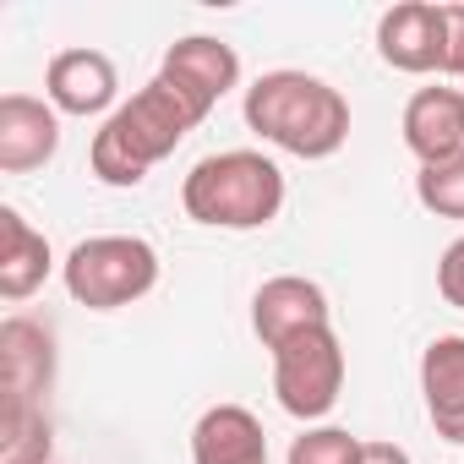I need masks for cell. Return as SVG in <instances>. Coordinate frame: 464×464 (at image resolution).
Segmentation results:
<instances>
[{"mask_svg":"<svg viewBox=\"0 0 464 464\" xmlns=\"http://www.w3.org/2000/svg\"><path fill=\"white\" fill-rule=\"evenodd\" d=\"M355 464H415L399 442H361V459Z\"/></svg>","mask_w":464,"mask_h":464,"instance_id":"cell-21","label":"cell"},{"mask_svg":"<svg viewBox=\"0 0 464 464\" xmlns=\"http://www.w3.org/2000/svg\"><path fill=\"white\" fill-rule=\"evenodd\" d=\"M274 393H279V410L306 420V426L323 420L339 404V393H344V344H339L334 323L274 350Z\"/></svg>","mask_w":464,"mask_h":464,"instance_id":"cell-5","label":"cell"},{"mask_svg":"<svg viewBox=\"0 0 464 464\" xmlns=\"http://www.w3.org/2000/svg\"><path fill=\"white\" fill-rule=\"evenodd\" d=\"M213 115L208 99H197L191 88H180L175 77H153L142 82L99 131H93V148H88V169L104 180V186H142L153 164H164L202 121Z\"/></svg>","mask_w":464,"mask_h":464,"instance_id":"cell-1","label":"cell"},{"mask_svg":"<svg viewBox=\"0 0 464 464\" xmlns=\"http://www.w3.org/2000/svg\"><path fill=\"white\" fill-rule=\"evenodd\" d=\"M55 274V252L50 236L34 229L17 208H0V301H28L34 290H44V279Z\"/></svg>","mask_w":464,"mask_h":464,"instance_id":"cell-14","label":"cell"},{"mask_svg":"<svg viewBox=\"0 0 464 464\" xmlns=\"http://www.w3.org/2000/svg\"><path fill=\"white\" fill-rule=\"evenodd\" d=\"M355 459H361V437H350L344 426H306L285 453V464H355Z\"/></svg>","mask_w":464,"mask_h":464,"instance_id":"cell-18","label":"cell"},{"mask_svg":"<svg viewBox=\"0 0 464 464\" xmlns=\"http://www.w3.org/2000/svg\"><path fill=\"white\" fill-rule=\"evenodd\" d=\"M442 50H448L442 6H431V0H399V6H388L377 17L382 66H393L404 77H431V72H442Z\"/></svg>","mask_w":464,"mask_h":464,"instance_id":"cell-7","label":"cell"},{"mask_svg":"<svg viewBox=\"0 0 464 464\" xmlns=\"http://www.w3.org/2000/svg\"><path fill=\"white\" fill-rule=\"evenodd\" d=\"M459 93H464V88H459Z\"/></svg>","mask_w":464,"mask_h":464,"instance_id":"cell-22","label":"cell"},{"mask_svg":"<svg viewBox=\"0 0 464 464\" xmlns=\"http://www.w3.org/2000/svg\"><path fill=\"white\" fill-rule=\"evenodd\" d=\"M404 148L420 164L464 153V93L459 88H420L404 104Z\"/></svg>","mask_w":464,"mask_h":464,"instance_id":"cell-15","label":"cell"},{"mask_svg":"<svg viewBox=\"0 0 464 464\" xmlns=\"http://www.w3.org/2000/svg\"><path fill=\"white\" fill-rule=\"evenodd\" d=\"M61 285L88 312H121L153 295L159 285V252L142 236H88L61 263Z\"/></svg>","mask_w":464,"mask_h":464,"instance_id":"cell-4","label":"cell"},{"mask_svg":"<svg viewBox=\"0 0 464 464\" xmlns=\"http://www.w3.org/2000/svg\"><path fill=\"white\" fill-rule=\"evenodd\" d=\"M241 115L263 142L295 159H334L350 142V99L312 72H263Z\"/></svg>","mask_w":464,"mask_h":464,"instance_id":"cell-2","label":"cell"},{"mask_svg":"<svg viewBox=\"0 0 464 464\" xmlns=\"http://www.w3.org/2000/svg\"><path fill=\"white\" fill-rule=\"evenodd\" d=\"M420 399L437 437L464 448V334H437L420 350Z\"/></svg>","mask_w":464,"mask_h":464,"instance_id":"cell-11","label":"cell"},{"mask_svg":"<svg viewBox=\"0 0 464 464\" xmlns=\"http://www.w3.org/2000/svg\"><path fill=\"white\" fill-rule=\"evenodd\" d=\"M0 372H6V410H44L55 388V334L34 317L0 323Z\"/></svg>","mask_w":464,"mask_h":464,"instance_id":"cell-6","label":"cell"},{"mask_svg":"<svg viewBox=\"0 0 464 464\" xmlns=\"http://www.w3.org/2000/svg\"><path fill=\"white\" fill-rule=\"evenodd\" d=\"M159 72L175 77L180 88H191V93L208 99V104H218L224 93L241 88V55L229 50L224 39H213V34H186V39H175V44L164 50V66H159Z\"/></svg>","mask_w":464,"mask_h":464,"instance_id":"cell-13","label":"cell"},{"mask_svg":"<svg viewBox=\"0 0 464 464\" xmlns=\"http://www.w3.org/2000/svg\"><path fill=\"white\" fill-rule=\"evenodd\" d=\"M415 202L437 218H464V153L415 169Z\"/></svg>","mask_w":464,"mask_h":464,"instance_id":"cell-17","label":"cell"},{"mask_svg":"<svg viewBox=\"0 0 464 464\" xmlns=\"http://www.w3.org/2000/svg\"><path fill=\"white\" fill-rule=\"evenodd\" d=\"M55 426L44 410H6V431H0V464H50Z\"/></svg>","mask_w":464,"mask_h":464,"instance_id":"cell-16","label":"cell"},{"mask_svg":"<svg viewBox=\"0 0 464 464\" xmlns=\"http://www.w3.org/2000/svg\"><path fill=\"white\" fill-rule=\"evenodd\" d=\"M191 464H268V431L246 404H213L191 426Z\"/></svg>","mask_w":464,"mask_h":464,"instance_id":"cell-12","label":"cell"},{"mask_svg":"<svg viewBox=\"0 0 464 464\" xmlns=\"http://www.w3.org/2000/svg\"><path fill=\"white\" fill-rule=\"evenodd\" d=\"M328 323H334V312H328L323 285H312V279H301V274H279V279H268V285L252 295V328H257V339H263L268 355H274L279 344L312 334V328H328Z\"/></svg>","mask_w":464,"mask_h":464,"instance_id":"cell-8","label":"cell"},{"mask_svg":"<svg viewBox=\"0 0 464 464\" xmlns=\"http://www.w3.org/2000/svg\"><path fill=\"white\" fill-rule=\"evenodd\" d=\"M61 153V110L34 93H6L0 99V169L6 175H34Z\"/></svg>","mask_w":464,"mask_h":464,"instance_id":"cell-10","label":"cell"},{"mask_svg":"<svg viewBox=\"0 0 464 464\" xmlns=\"http://www.w3.org/2000/svg\"><path fill=\"white\" fill-rule=\"evenodd\" d=\"M180 208L208 229H268L285 208V169L257 148L208 153L180 180Z\"/></svg>","mask_w":464,"mask_h":464,"instance_id":"cell-3","label":"cell"},{"mask_svg":"<svg viewBox=\"0 0 464 464\" xmlns=\"http://www.w3.org/2000/svg\"><path fill=\"white\" fill-rule=\"evenodd\" d=\"M437 295H442L448 306H459V312H464V236L437 257Z\"/></svg>","mask_w":464,"mask_h":464,"instance_id":"cell-19","label":"cell"},{"mask_svg":"<svg viewBox=\"0 0 464 464\" xmlns=\"http://www.w3.org/2000/svg\"><path fill=\"white\" fill-rule=\"evenodd\" d=\"M44 99L61 110V115H77V121H88V115H115L121 104V72H115V61L104 55V50H61L55 61H50V72H44Z\"/></svg>","mask_w":464,"mask_h":464,"instance_id":"cell-9","label":"cell"},{"mask_svg":"<svg viewBox=\"0 0 464 464\" xmlns=\"http://www.w3.org/2000/svg\"><path fill=\"white\" fill-rule=\"evenodd\" d=\"M442 34H448L442 77H464V6H442Z\"/></svg>","mask_w":464,"mask_h":464,"instance_id":"cell-20","label":"cell"}]
</instances>
